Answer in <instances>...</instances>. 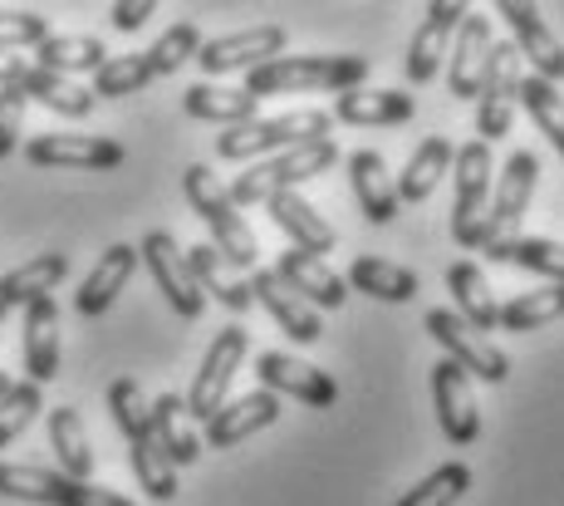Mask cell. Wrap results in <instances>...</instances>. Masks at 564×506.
<instances>
[{"mask_svg":"<svg viewBox=\"0 0 564 506\" xmlns=\"http://www.w3.org/2000/svg\"><path fill=\"white\" fill-rule=\"evenodd\" d=\"M368 69V55H280L246 74V94H349L364 89Z\"/></svg>","mask_w":564,"mask_h":506,"instance_id":"obj_1","label":"cell"},{"mask_svg":"<svg viewBox=\"0 0 564 506\" xmlns=\"http://www.w3.org/2000/svg\"><path fill=\"white\" fill-rule=\"evenodd\" d=\"M334 163H339V143L334 138H319V143H300V148H285V153L265 158V163H246L241 177L226 187L231 207H260V202L280 197V192H300L305 182L324 177Z\"/></svg>","mask_w":564,"mask_h":506,"instance_id":"obj_2","label":"cell"},{"mask_svg":"<svg viewBox=\"0 0 564 506\" xmlns=\"http://www.w3.org/2000/svg\"><path fill=\"white\" fill-rule=\"evenodd\" d=\"M334 133V118L329 109H290L275 118H251V123H236L216 138V153L226 163H251V158L265 153H285V148L300 143H319V138Z\"/></svg>","mask_w":564,"mask_h":506,"instance_id":"obj_3","label":"cell"},{"mask_svg":"<svg viewBox=\"0 0 564 506\" xmlns=\"http://www.w3.org/2000/svg\"><path fill=\"white\" fill-rule=\"evenodd\" d=\"M182 187H187V202L197 207V217L206 222V232H212L216 251H221L241 276L256 271L260 246H256V236H251V226H246V217L231 207L226 187L216 182V172L206 168V163H192L187 172H182Z\"/></svg>","mask_w":564,"mask_h":506,"instance_id":"obj_4","label":"cell"},{"mask_svg":"<svg viewBox=\"0 0 564 506\" xmlns=\"http://www.w3.org/2000/svg\"><path fill=\"white\" fill-rule=\"evenodd\" d=\"M246 354H251V330H241V325H226L221 335L206 344L197 379H192L187 398H182V408H187L192 423H206V418H212L216 408L226 403V394H231L236 374L246 369Z\"/></svg>","mask_w":564,"mask_h":506,"instance_id":"obj_5","label":"cell"},{"mask_svg":"<svg viewBox=\"0 0 564 506\" xmlns=\"http://www.w3.org/2000/svg\"><path fill=\"white\" fill-rule=\"evenodd\" d=\"M452 172H457V212H452V236L457 246L476 251V232L486 222V207H491V187H496V163H491V148L481 138L462 143L452 153Z\"/></svg>","mask_w":564,"mask_h":506,"instance_id":"obj_6","label":"cell"},{"mask_svg":"<svg viewBox=\"0 0 564 506\" xmlns=\"http://www.w3.org/2000/svg\"><path fill=\"white\" fill-rule=\"evenodd\" d=\"M427 335L442 344V359H452L466 379H481V384H506V374H511V359H506L501 349H496L486 335H476L471 325H462L452 310H427Z\"/></svg>","mask_w":564,"mask_h":506,"instance_id":"obj_7","label":"cell"},{"mask_svg":"<svg viewBox=\"0 0 564 506\" xmlns=\"http://www.w3.org/2000/svg\"><path fill=\"white\" fill-rule=\"evenodd\" d=\"M516 84H520V55L516 45H491L481 69V84H476V138L486 148L496 138L511 133V118H516Z\"/></svg>","mask_w":564,"mask_h":506,"instance_id":"obj_8","label":"cell"},{"mask_svg":"<svg viewBox=\"0 0 564 506\" xmlns=\"http://www.w3.org/2000/svg\"><path fill=\"white\" fill-rule=\"evenodd\" d=\"M535 182H540V158L530 153V148H516V153L506 158L501 182L491 187V207H486V222H481V232H476V251L516 232L520 217L530 212V197H535Z\"/></svg>","mask_w":564,"mask_h":506,"instance_id":"obj_9","label":"cell"},{"mask_svg":"<svg viewBox=\"0 0 564 506\" xmlns=\"http://www.w3.org/2000/svg\"><path fill=\"white\" fill-rule=\"evenodd\" d=\"M138 261L153 271L158 290L167 295V305L177 310L182 320H197L202 310H206V295L197 290V281H192L187 256H182V246L172 241V232H148L143 246H138Z\"/></svg>","mask_w":564,"mask_h":506,"instance_id":"obj_10","label":"cell"},{"mask_svg":"<svg viewBox=\"0 0 564 506\" xmlns=\"http://www.w3.org/2000/svg\"><path fill=\"white\" fill-rule=\"evenodd\" d=\"M25 158L35 168H69V172H113L128 163L123 143L113 138H94V133H45L30 138Z\"/></svg>","mask_w":564,"mask_h":506,"instance_id":"obj_11","label":"cell"},{"mask_svg":"<svg viewBox=\"0 0 564 506\" xmlns=\"http://www.w3.org/2000/svg\"><path fill=\"white\" fill-rule=\"evenodd\" d=\"M256 379H260V389L275 394L280 403H285V398H300V403H310V408H329L334 398H339V384H334L329 374L314 369V364H305V359H295V354H285V349L260 354Z\"/></svg>","mask_w":564,"mask_h":506,"instance_id":"obj_12","label":"cell"},{"mask_svg":"<svg viewBox=\"0 0 564 506\" xmlns=\"http://www.w3.org/2000/svg\"><path fill=\"white\" fill-rule=\"evenodd\" d=\"M285 55V30L280 25H251V30H236V35H221V40H202L197 50V64L202 74H236V69H260V64L280 60Z\"/></svg>","mask_w":564,"mask_h":506,"instance_id":"obj_13","label":"cell"},{"mask_svg":"<svg viewBox=\"0 0 564 506\" xmlns=\"http://www.w3.org/2000/svg\"><path fill=\"white\" fill-rule=\"evenodd\" d=\"M432 403H437V423L447 433V443L471 448L481 438V408L471 398V379L452 359L432 364Z\"/></svg>","mask_w":564,"mask_h":506,"instance_id":"obj_14","label":"cell"},{"mask_svg":"<svg viewBox=\"0 0 564 506\" xmlns=\"http://www.w3.org/2000/svg\"><path fill=\"white\" fill-rule=\"evenodd\" d=\"M462 15H466L462 0H432V6H427V20L417 25V35H412V45L403 55L408 84H432L442 74V60H447Z\"/></svg>","mask_w":564,"mask_h":506,"instance_id":"obj_15","label":"cell"},{"mask_svg":"<svg viewBox=\"0 0 564 506\" xmlns=\"http://www.w3.org/2000/svg\"><path fill=\"white\" fill-rule=\"evenodd\" d=\"M280 413H285V403H280L275 394H265V389H256L246 398H226V403L202 423L206 428L202 448H236V443H246V438L275 428Z\"/></svg>","mask_w":564,"mask_h":506,"instance_id":"obj_16","label":"cell"},{"mask_svg":"<svg viewBox=\"0 0 564 506\" xmlns=\"http://www.w3.org/2000/svg\"><path fill=\"white\" fill-rule=\"evenodd\" d=\"M506 15V25H511V45H516V55H525L530 64H535V79H545V84H560L564 79V50H560V40H555V30L545 25V15H540L535 6H520V0H501L496 6Z\"/></svg>","mask_w":564,"mask_h":506,"instance_id":"obj_17","label":"cell"},{"mask_svg":"<svg viewBox=\"0 0 564 506\" xmlns=\"http://www.w3.org/2000/svg\"><path fill=\"white\" fill-rule=\"evenodd\" d=\"M246 286H251V300H256V305L265 310V315L275 320V325L285 330V335L295 340V344H319V340H324L319 310H310L305 300L290 295V290L275 281V271H260V266H256V271L246 276Z\"/></svg>","mask_w":564,"mask_h":506,"instance_id":"obj_18","label":"cell"},{"mask_svg":"<svg viewBox=\"0 0 564 506\" xmlns=\"http://www.w3.org/2000/svg\"><path fill=\"white\" fill-rule=\"evenodd\" d=\"M133 271H138V246H128V241L108 246V251L99 256V261L89 266V276H84V286L74 290V310H79L84 320L104 315V310L113 305V300L128 290V281H133Z\"/></svg>","mask_w":564,"mask_h":506,"instance_id":"obj_19","label":"cell"},{"mask_svg":"<svg viewBox=\"0 0 564 506\" xmlns=\"http://www.w3.org/2000/svg\"><path fill=\"white\" fill-rule=\"evenodd\" d=\"M275 281L290 290L295 300H305L310 310H339L349 300V286L344 276H334L324 261H314L305 251H280L275 261Z\"/></svg>","mask_w":564,"mask_h":506,"instance_id":"obj_20","label":"cell"},{"mask_svg":"<svg viewBox=\"0 0 564 506\" xmlns=\"http://www.w3.org/2000/svg\"><path fill=\"white\" fill-rule=\"evenodd\" d=\"M491 45H496V40H491V20L466 10L457 35H452V55H447V89H452V99H471L476 104V84H481V69H486Z\"/></svg>","mask_w":564,"mask_h":506,"instance_id":"obj_21","label":"cell"},{"mask_svg":"<svg viewBox=\"0 0 564 506\" xmlns=\"http://www.w3.org/2000/svg\"><path fill=\"white\" fill-rule=\"evenodd\" d=\"M148 438H153L158 452L172 462V472L192 467V462L202 457V433L187 423V408H182L177 394H162L148 403Z\"/></svg>","mask_w":564,"mask_h":506,"instance_id":"obj_22","label":"cell"},{"mask_svg":"<svg viewBox=\"0 0 564 506\" xmlns=\"http://www.w3.org/2000/svg\"><path fill=\"white\" fill-rule=\"evenodd\" d=\"M349 187H354V202L364 207V217L373 226H388L398 217V192H393V172H388L383 153H373V148H359V153H349Z\"/></svg>","mask_w":564,"mask_h":506,"instance_id":"obj_23","label":"cell"},{"mask_svg":"<svg viewBox=\"0 0 564 506\" xmlns=\"http://www.w3.org/2000/svg\"><path fill=\"white\" fill-rule=\"evenodd\" d=\"M417 114V99L403 89H349L334 99V123H354V128H393L408 123Z\"/></svg>","mask_w":564,"mask_h":506,"instance_id":"obj_24","label":"cell"},{"mask_svg":"<svg viewBox=\"0 0 564 506\" xmlns=\"http://www.w3.org/2000/svg\"><path fill=\"white\" fill-rule=\"evenodd\" d=\"M182 256H187V271H192V281H197L202 295H216L226 310H236V315H246V310L256 305V300H251V286H246V276L236 271V266L226 261L216 246L202 241V246H187Z\"/></svg>","mask_w":564,"mask_h":506,"instance_id":"obj_25","label":"cell"},{"mask_svg":"<svg viewBox=\"0 0 564 506\" xmlns=\"http://www.w3.org/2000/svg\"><path fill=\"white\" fill-rule=\"evenodd\" d=\"M25 374L40 389L59 379V305L54 295L25 305Z\"/></svg>","mask_w":564,"mask_h":506,"instance_id":"obj_26","label":"cell"},{"mask_svg":"<svg viewBox=\"0 0 564 506\" xmlns=\"http://www.w3.org/2000/svg\"><path fill=\"white\" fill-rule=\"evenodd\" d=\"M265 207H270V222L295 241V251L314 256V261H324V256L334 251V226L324 222L319 207H310L300 192H280V197H270Z\"/></svg>","mask_w":564,"mask_h":506,"instance_id":"obj_27","label":"cell"},{"mask_svg":"<svg viewBox=\"0 0 564 506\" xmlns=\"http://www.w3.org/2000/svg\"><path fill=\"white\" fill-rule=\"evenodd\" d=\"M64 276H69V256H64V251L35 256V261H25V266H15V271L0 276V305H6V310L35 305V300L54 295V286H59Z\"/></svg>","mask_w":564,"mask_h":506,"instance_id":"obj_28","label":"cell"},{"mask_svg":"<svg viewBox=\"0 0 564 506\" xmlns=\"http://www.w3.org/2000/svg\"><path fill=\"white\" fill-rule=\"evenodd\" d=\"M452 153L457 148L447 143L442 133H432V138H422L417 143V153L408 158V168H403V177H393V192H398V207H417V202H427L432 192H437V182H442V172L452 168Z\"/></svg>","mask_w":564,"mask_h":506,"instance_id":"obj_29","label":"cell"},{"mask_svg":"<svg viewBox=\"0 0 564 506\" xmlns=\"http://www.w3.org/2000/svg\"><path fill=\"white\" fill-rule=\"evenodd\" d=\"M182 109L197 123H221V128H236V123H251L260 118V99H251L246 89H226V84H192L182 94Z\"/></svg>","mask_w":564,"mask_h":506,"instance_id":"obj_30","label":"cell"},{"mask_svg":"<svg viewBox=\"0 0 564 506\" xmlns=\"http://www.w3.org/2000/svg\"><path fill=\"white\" fill-rule=\"evenodd\" d=\"M15 89L25 94V99L45 104V109H54V114H64V118H89V114H94V104H99V99L89 94V84L59 79V74L40 69L35 60H30V69L15 79Z\"/></svg>","mask_w":564,"mask_h":506,"instance_id":"obj_31","label":"cell"},{"mask_svg":"<svg viewBox=\"0 0 564 506\" xmlns=\"http://www.w3.org/2000/svg\"><path fill=\"white\" fill-rule=\"evenodd\" d=\"M108 60V50L99 45L94 35H50L35 45V64L50 74H59V79H79V74H99Z\"/></svg>","mask_w":564,"mask_h":506,"instance_id":"obj_32","label":"cell"},{"mask_svg":"<svg viewBox=\"0 0 564 506\" xmlns=\"http://www.w3.org/2000/svg\"><path fill=\"white\" fill-rule=\"evenodd\" d=\"M447 290H452V300H457V310H452V315H457L462 325H471L476 335L496 330V295H491V286H486L481 266H476V261H457L447 271Z\"/></svg>","mask_w":564,"mask_h":506,"instance_id":"obj_33","label":"cell"},{"mask_svg":"<svg viewBox=\"0 0 564 506\" xmlns=\"http://www.w3.org/2000/svg\"><path fill=\"white\" fill-rule=\"evenodd\" d=\"M344 286L364 290V295H373V300H388V305L417 300V276H412L408 266L383 261V256H359V261L349 266V276H344Z\"/></svg>","mask_w":564,"mask_h":506,"instance_id":"obj_34","label":"cell"},{"mask_svg":"<svg viewBox=\"0 0 564 506\" xmlns=\"http://www.w3.org/2000/svg\"><path fill=\"white\" fill-rule=\"evenodd\" d=\"M481 256L501 266H520V271H535L545 281H564V251L545 236H501V241L481 246Z\"/></svg>","mask_w":564,"mask_h":506,"instance_id":"obj_35","label":"cell"},{"mask_svg":"<svg viewBox=\"0 0 564 506\" xmlns=\"http://www.w3.org/2000/svg\"><path fill=\"white\" fill-rule=\"evenodd\" d=\"M50 448H54V457H59L64 477H74V482L94 477V448H89V433H84L74 408H54L50 413Z\"/></svg>","mask_w":564,"mask_h":506,"instance_id":"obj_36","label":"cell"},{"mask_svg":"<svg viewBox=\"0 0 564 506\" xmlns=\"http://www.w3.org/2000/svg\"><path fill=\"white\" fill-rule=\"evenodd\" d=\"M564 310L560 286L550 290H520L516 300L496 305V330H511V335H530V330H550Z\"/></svg>","mask_w":564,"mask_h":506,"instance_id":"obj_37","label":"cell"},{"mask_svg":"<svg viewBox=\"0 0 564 506\" xmlns=\"http://www.w3.org/2000/svg\"><path fill=\"white\" fill-rule=\"evenodd\" d=\"M516 104L535 118V128L545 133L550 148H564V99H560V84H545V79H535V74H520Z\"/></svg>","mask_w":564,"mask_h":506,"instance_id":"obj_38","label":"cell"},{"mask_svg":"<svg viewBox=\"0 0 564 506\" xmlns=\"http://www.w3.org/2000/svg\"><path fill=\"white\" fill-rule=\"evenodd\" d=\"M153 64H148V55H113L104 60V69L94 74V99H128V94H143L148 84H153Z\"/></svg>","mask_w":564,"mask_h":506,"instance_id":"obj_39","label":"cell"},{"mask_svg":"<svg viewBox=\"0 0 564 506\" xmlns=\"http://www.w3.org/2000/svg\"><path fill=\"white\" fill-rule=\"evenodd\" d=\"M466 487H471V467H466V462H442L417 487H408L403 497H398V506H457L466 497Z\"/></svg>","mask_w":564,"mask_h":506,"instance_id":"obj_40","label":"cell"},{"mask_svg":"<svg viewBox=\"0 0 564 506\" xmlns=\"http://www.w3.org/2000/svg\"><path fill=\"white\" fill-rule=\"evenodd\" d=\"M128 462H133L138 487H143L153 502H172V497H177V472H172V462L158 452L153 438H133V443H128Z\"/></svg>","mask_w":564,"mask_h":506,"instance_id":"obj_41","label":"cell"},{"mask_svg":"<svg viewBox=\"0 0 564 506\" xmlns=\"http://www.w3.org/2000/svg\"><path fill=\"white\" fill-rule=\"evenodd\" d=\"M40 408H45V389H40V384H30V379L10 384V394L0 398V448L15 443V438L40 418Z\"/></svg>","mask_w":564,"mask_h":506,"instance_id":"obj_42","label":"cell"},{"mask_svg":"<svg viewBox=\"0 0 564 506\" xmlns=\"http://www.w3.org/2000/svg\"><path fill=\"white\" fill-rule=\"evenodd\" d=\"M108 413H113L118 433L133 443V438H148V398L138 379H113L108 384Z\"/></svg>","mask_w":564,"mask_h":506,"instance_id":"obj_43","label":"cell"},{"mask_svg":"<svg viewBox=\"0 0 564 506\" xmlns=\"http://www.w3.org/2000/svg\"><path fill=\"white\" fill-rule=\"evenodd\" d=\"M197 50H202V30L192 25V20H177L153 50H143V55H148V64H153V74L162 79V74H177L187 60H197Z\"/></svg>","mask_w":564,"mask_h":506,"instance_id":"obj_44","label":"cell"},{"mask_svg":"<svg viewBox=\"0 0 564 506\" xmlns=\"http://www.w3.org/2000/svg\"><path fill=\"white\" fill-rule=\"evenodd\" d=\"M50 35V15L40 10H0V50H35Z\"/></svg>","mask_w":564,"mask_h":506,"instance_id":"obj_45","label":"cell"},{"mask_svg":"<svg viewBox=\"0 0 564 506\" xmlns=\"http://www.w3.org/2000/svg\"><path fill=\"white\" fill-rule=\"evenodd\" d=\"M50 506H133V502L118 497V492H108V487H89V482H74V477H64V472H54L50 477Z\"/></svg>","mask_w":564,"mask_h":506,"instance_id":"obj_46","label":"cell"},{"mask_svg":"<svg viewBox=\"0 0 564 506\" xmlns=\"http://www.w3.org/2000/svg\"><path fill=\"white\" fill-rule=\"evenodd\" d=\"M25 109H30V99L15 84H6V89H0V158L15 153L20 133H25Z\"/></svg>","mask_w":564,"mask_h":506,"instance_id":"obj_47","label":"cell"},{"mask_svg":"<svg viewBox=\"0 0 564 506\" xmlns=\"http://www.w3.org/2000/svg\"><path fill=\"white\" fill-rule=\"evenodd\" d=\"M148 15H158L153 0H118L113 10H108V20H113V30H123V35H133V30L148 25Z\"/></svg>","mask_w":564,"mask_h":506,"instance_id":"obj_48","label":"cell"},{"mask_svg":"<svg viewBox=\"0 0 564 506\" xmlns=\"http://www.w3.org/2000/svg\"><path fill=\"white\" fill-rule=\"evenodd\" d=\"M25 69H30L25 55H15V50H0V89H6V84H15Z\"/></svg>","mask_w":564,"mask_h":506,"instance_id":"obj_49","label":"cell"},{"mask_svg":"<svg viewBox=\"0 0 564 506\" xmlns=\"http://www.w3.org/2000/svg\"><path fill=\"white\" fill-rule=\"evenodd\" d=\"M10 384H15V379H10V374H6V369H0V398H6V394H10Z\"/></svg>","mask_w":564,"mask_h":506,"instance_id":"obj_50","label":"cell"},{"mask_svg":"<svg viewBox=\"0 0 564 506\" xmlns=\"http://www.w3.org/2000/svg\"><path fill=\"white\" fill-rule=\"evenodd\" d=\"M6 315H10V310H6V305H0V325H6Z\"/></svg>","mask_w":564,"mask_h":506,"instance_id":"obj_51","label":"cell"}]
</instances>
